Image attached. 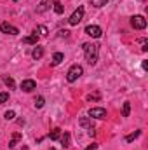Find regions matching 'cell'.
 Masks as SVG:
<instances>
[{
	"mask_svg": "<svg viewBox=\"0 0 148 150\" xmlns=\"http://www.w3.org/2000/svg\"><path fill=\"white\" fill-rule=\"evenodd\" d=\"M82 49H84V54H85V61L89 65H96L98 63V56H99V45L92 44V42H85L82 45Z\"/></svg>",
	"mask_w": 148,
	"mask_h": 150,
	"instance_id": "1",
	"label": "cell"
},
{
	"mask_svg": "<svg viewBox=\"0 0 148 150\" xmlns=\"http://www.w3.org/2000/svg\"><path fill=\"white\" fill-rule=\"evenodd\" d=\"M82 74H84V68H82L80 65H73V67L68 70V74H66V80H68V82H75Z\"/></svg>",
	"mask_w": 148,
	"mask_h": 150,
	"instance_id": "2",
	"label": "cell"
},
{
	"mask_svg": "<svg viewBox=\"0 0 148 150\" xmlns=\"http://www.w3.org/2000/svg\"><path fill=\"white\" fill-rule=\"evenodd\" d=\"M78 124H80L82 127H85V129H87L89 136H94V134H96V127L92 126V120H91V117H82V119L78 120Z\"/></svg>",
	"mask_w": 148,
	"mask_h": 150,
	"instance_id": "3",
	"label": "cell"
},
{
	"mask_svg": "<svg viewBox=\"0 0 148 150\" xmlns=\"http://www.w3.org/2000/svg\"><path fill=\"white\" fill-rule=\"evenodd\" d=\"M84 12H85V11H84V7L80 5L78 9H75V12L72 14V16H70V19H68V23H70L72 26H75V25H78V23L82 21V18H84Z\"/></svg>",
	"mask_w": 148,
	"mask_h": 150,
	"instance_id": "4",
	"label": "cell"
},
{
	"mask_svg": "<svg viewBox=\"0 0 148 150\" xmlns=\"http://www.w3.org/2000/svg\"><path fill=\"white\" fill-rule=\"evenodd\" d=\"M131 25H132V28H136V30H145V28H147V19L138 14V16H132V18H131Z\"/></svg>",
	"mask_w": 148,
	"mask_h": 150,
	"instance_id": "5",
	"label": "cell"
},
{
	"mask_svg": "<svg viewBox=\"0 0 148 150\" xmlns=\"http://www.w3.org/2000/svg\"><path fill=\"white\" fill-rule=\"evenodd\" d=\"M101 33H103V30H101L98 25H89V26H85V35H89V37L99 38Z\"/></svg>",
	"mask_w": 148,
	"mask_h": 150,
	"instance_id": "6",
	"label": "cell"
},
{
	"mask_svg": "<svg viewBox=\"0 0 148 150\" xmlns=\"http://www.w3.org/2000/svg\"><path fill=\"white\" fill-rule=\"evenodd\" d=\"M89 117H91V119H106V110L101 108V107L91 108V110H89Z\"/></svg>",
	"mask_w": 148,
	"mask_h": 150,
	"instance_id": "7",
	"label": "cell"
},
{
	"mask_svg": "<svg viewBox=\"0 0 148 150\" xmlns=\"http://www.w3.org/2000/svg\"><path fill=\"white\" fill-rule=\"evenodd\" d=\"M0 32H2V33H7V35H18V33H19V30H18L16 26L9 25V23H2V25H0Z\"/></svg>",
	"mask_w": 148,
	"mask_h": 150,
	"instance_id": "8",
	"label": "cell"
},
{
	"mask_svg": "<svg viewBox=\"0 0 148 150\" xmlns=\"http://www.w3.org/2000/svg\"><path fill=\"white\" fill-rule=\"evenodd\" d=\"M35 87H37V82H35V80H32V79H26V80H23V82H21V89H23L25 93H32Z\"/></svg>",
	"mask_w": 148,
	"mask_h": 150,
	"instance_id": "9",
	"label": "cell"
},
{
	"mask_svg": "<svg viewBox=\"0 0 148 150\" xmlns=\"http://www.w3.org/2000/svg\"><path fill=\"white\" fill-rule=\"evenodd\" d=\"M54 4V0H42L40 2V7H38V12H44V11H47L51 5Z\"/></svg>",
	"mask_w": 148,
	"mask_h": 150,
	"instance_id": "10",
	"label": "cell"
},
{
	"mask_svg": "<svg viewBox=\"0 0 148 150\" xmlns=\"http://www.w3.org/2000/svg\"><path fill=\"white\" fill-rule=\"evenodd\" d=\"M42 56H44V49L38 47V45H35V49L32 51V58H33V59H40Z\"/></svg>",
	"mask_w": 148,
	"mask_h": 150,
	"instance_id": "11",
	"label": "cell"
},
{
	"mask_svg": "<svg viewBox=\"0 0 148 150\" xmlns=\"http://www.w3.org/2000/svg\"><path fill=\"white\" fill-rule=\"evenodd\" d=\"M37 42H38V35L37 33H33V35H30V37L23 38V44H35V45H37Z\"/></svg>",
	"mask_w": 148,
	"mask_h": 150,
	"instance_id": "12",
	"label": "cell"
},
{
	"mask_svg": "<svg viewBox=\"0 0 148 150\" xmlns=\"http://www.w3.org/2000/svg\"><path fill=\"white\" fill-rule=\"evenodd\" d=\"M59 138H61V145H63V149H68V147H70V134L65 133V134H61Z\"/></svg>",
	"mask_w": 148,
	"mask_h": 150,
	"instance_id": "13",
	"label": "cell"
},
{
	"mask_svg": "<svg viewBox=\"0 0 148 150\" xmlns=\"http://www.w3.org/2000/svg\"><path fill=\"white\" fill-rule=\"evenodd\" d=\"M63 59H65V54H63V52H56V54L52 56V65H59Z\"/></svg>",
	"mask_w": 148,
	"mask_h": 150,
	"instance_id": "14",
	"label": "cell"
},
{
	"mask_svg": "<svg viewBox=\"0 0 148 150\" xmlns=\"http://www.w3.org/2000/svg\"><path fill=\"white\" fill-rule=\"evenodd\" d=\"M52 5H54V12H56V14H63V12H65V7H63L61 2H54Z\"/></svg>",
	"mask_w": 148,
	"mask_h": 150,
	"instance_id": "15",
	"label": "cell"
},
{
	"mask_svg": "<svg viewBox=\"0 0 148 150\" xmlns=\"http://www.w3.org/2000/svg\"><path fill=\"white\" fill-rule=\"evenodd\" d=\"M59 136H61V129H58V127L49 133V138H51V140H59Z\"/></svg>",
	"mask_w": 148,
	"mask_h": 150,
	"instance_id": "16",
	"label": "cell"
},
{
	"mask_svg": "<svg viewBox=\"0 0 148 150\" xmlns=\"http://www.w3.org/2000/svg\"><path fill=\"white\" fill-rule=\"evenodd\" d=\"M140 134H141V131H134V133H131V134H127V136H125V142H129V143H131V142H134Z\"/></svg>",
	"mask_w": 148,
	"mask_h": 150,
	"instance_id": "17",
	"label": "cell"
},
{
	"mask_svg": "<svg viewBox=\"0 0 148 150\" xmlns=\"http://www.w3.org/2000/svg\"><path fill=\"white\" fill-rule=\"evenodd\" d=\"M35 33H37L38 37H47V33H49V32H47V28H45V26H37V32H35Z\"/></svg>",
	"mask_w": 148,
	"mask_h": 150,
	"instance_id": "18",
	"label": "cell"
},
{
	"mask_svg": "<svg viewBox=\"0 0 148 150\" xmlns=\"http://www.w3.org/2000/svg\"><path fill=\"white\" fill-rule=\"evenodd\" d=\"M129 113H131V103L125 101V103H124V108H122V115H124V117H129Z\"/></svg>",
	"mask_w": 148,
	"mask_h": 150,
	"instance_id": "19",
	"label": "cell"
},
{
	"mask_svg": "<svg viewBox=\"0 0 148 150\" xmlns=\"http://www.w3.org/2000/svg\"><path fill=\"white\" fill-rule=\"evenodd\" d=\"M106 4H108V0H91V5L92 7H103Z\"/></svg>",
	"mask_w": 148,
	"mask_h": 150,
	"instance_id": "20",
	"label": "cell"
},
{
	"mask_svg": "<svg viewBox=\"0 0 148 150\" xmlns=\"http://www.w3.org/2000/svg\"><path fill=\"white\" fill-rule=\"evenodd\" d=\"M19 138H21V133H16V134H14V136H12V140H11V143H9V147H11V149H14V147H16V143H18V140H19Z\"/></svg>",
	"mask_w": 148,
	"mask_h": 150,
	"instance_id": "21",
	"label": "cell"
},
{
	"mask_svg": "<svg viewBox=\"0 0 148 150\" xmlns=\"http://www.w3.org/2000/svg\"><path fill=\"white\" fill-rule=\"evenodd\" d=\"M4 82H5V86H9L11 89H14V86H16V84H14V80H12L11 77H7V75H4Z\"/></svg>",
	"mask_w": 148,
	"mask_h": 150,
	"instance_id": "22",
	"label": "cell"
},
{
	"mask_svg": "<svg viewBox=\"0 0 148 150\" xmlns=\"http://www.w3.org/2000/svg\"><path fill=\"white\" fill-rule=\"evenodd\" d=\"M44 103H45V100H44L42 96L35 98V108H42V107H44Z\"/></svg>",
	"mask_w": 148,
	"mask_h": 150,
	"instance_id": "23",
	"label": "cell"
},
{
	"mask_svg": "<svg viewBox=\"0 0 148 150\" xmlns=\"http://www.w3.org/2000/svg\"><path fill=\"white\" fill-rule=\"evenodd\" d=\"M4 117H5L7 120H12V119L16 117V112H14V110H7V112H5V115H4Z\"/></svg>",
	"mask_w": 148,
	"mask_h": 150,
	"instance_id": "24",
	"label": "cell"
},
{
	"mask_svg": "<svg viewBox=\"0 0 148 150\" xmlns=\"http://www.w3.org/2000/svg\"><path fill=\"white\" fill-rule=\"evenodd\" d=\"M9 100V93H0V105Z\"/></svg>",
	"mask_w": 148,
	"mask_h": 150,
	"instance_id": "25",
	"label": "cell"
},
{
	"mask_svg": "<svg viewBox=\"0 0 148 150\" xmlns=\"http://www.w3.org/2000/svg\"><path fill=\"white\" fill-rule=\"evenodd\" d=\"M92 100L98 101V100H99V93H96V94H89V96H87V101H92Z\"/></svg>",
	"mask_w": 148,
	"mask_h": 150,
	"instance_id": "26",
	"label": "cell"
},
{
	"mask_svg": "<svg viewBox=\"0 0 148 150\" xmlns=\"http://www.w3.org/2000/svg\"><path fill=\"white\" fill-rule=\"evenodd\" d=\"M96 149H98V145H96V143H92V145H89V149H87V150H96Z\"/></svg>",
	"mask_w": 148,
	"mask_h": 150,
	"instance_id": "27",
	"label": "cell"
},
{
	"mask_svg": "<svg viewBox=\"0 0 148 150\" xmlns=\"http://www.w3.org/2000/svg\"><path fill=\"white\" fill-rule=\"evenodd\" d=\"M141 67H143V70H147V68H148V63H147V61H143V63H141Z\"/></svg>",
	"mask_w": 148,
	"mask_h": 150,
	"instance_id": "28",
	"label": "cell"
},
{
	"mask_svg": "<svg viewBox=\"0 0 148 150\" xmlns=\"http://www.w3.org/2000/svg\"><path fill=\"white\" fill-rule=\"evenodd\" d=\"M51 150H56V149H51Z\"/></svg>",
	"mask_w": 148,
	"mask_h": 150,
	"instance_id": "29",
	"label": "cell"
}]
</instances>
